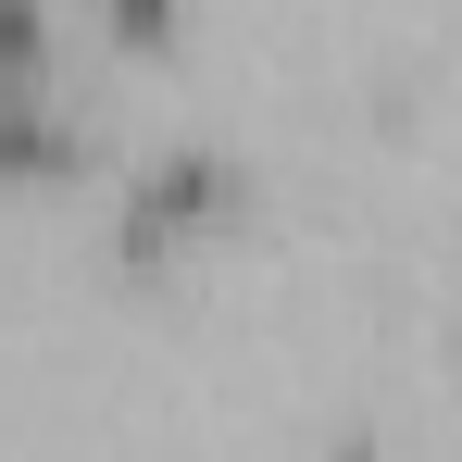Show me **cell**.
<instances>
[{
  "instance_id": "2",
  "label": "cell",
  "mask_w": 462,
  "mask_h": 462,
  "mask_svg": "<svg viewBox=\"0 0 462 462\" xmlns=\"http://www.w3.org/2000/svg\"><path fill=\"white\" fill-rule=\"evenodd\" d=\"M162 25H175V0H113V38H125V51H151Z\"/></svg>"
},
{
  "instance_id": "1",
  "label": "cell",
  "mask_w": 462,
  "mask_h": 462,
  "mask_svg": "<svg viewBox=\"0 0 462 462\" xmlns=\"http://www.w3.org/2000/svg\"><path fill=\"white\" fill-rule=\"evenodd\" d=\"M226 188H237L226 162H162L151 188H138V200H125V250H138V263H151L162 237H188V226H200V213H226Z\"/></svg>"
}]
</instances>
